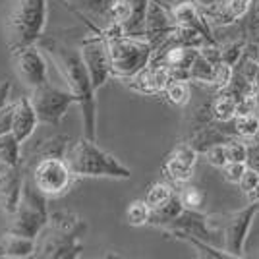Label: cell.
I'll return each mask as SVG.
<instances>
[{
    "label": "cell",
    "instance_id": "cell-1",
    "mask_svg": "<svg viewBox=\"0 0 259 259\" xmlns=\"http://www.w3.org/2000/svg\"><path fill=\"white\" fill-rule=\"evenodd\" d=\"M39 47L53 60L56 70L68 85V91L77 99V107L81 110L83 136L89 140H97V105H95V87L87 72V66L79 51L64 45L58 39H41Z\"/></svg>",
    "mask_w": 259,
    "mask_h": 259
},
{
    "label": "cell",
    "instance_id": "cell-2",
    "mask_svg": "<svg viewBox=\"0 0 259 259\" xmlns=\"http://www.w3.org/2000/svg\"><path fill=\"white\" fill-rule=\"evenodd\" d=\"M103 37L107 41L112 77L120 81L138 74L151 62L155 47L145 37L126 35L120 23H108V27L103 29Z\"/></svg>",
    "mask_w": 259,
    "mask_h": 259
},
{
    "label": "cell",
    "instance_id": "cell-3",
    "mask_svg": "<svg viewBox=\"0 0 259 259\" xmlns=\"http://www.w3.org/2000/svg\"><path fill=\"white\" fill-rule=\"evenodd\" d=\"M66 161L77 178H132V170L126 164H122L114 155L101 149L95 140H89L85 136L70 145Z\"/></svg>",
    "mask_w": 259,
    "mask_h": 259
},
{
    "label": "cell",
    "instance_id": "cell-4",
    "mask_svg": "<svg viewBox=\"0 0 259 259\" xmlns=\"http://www.w3.org/2000/svg\"><path fill=\"white\" fill-rule=\"evenodd\" d=\"M49 0H18L8 20V49L12 53L43 39Z\"/></svg>",
    "mask_w": 259,
    "mask_h": 259
},
{
    "label": "cell",
    "instance_id": "cell-5",
    "mask_svg": "<svg viewBox=\"0 0 259 259\" xmlns=\"http://www.w3.org/2000/svg\"><path fill=\"white\" fill-rule=\"evenodd\" d=\"M49 197L43 192H39L33 180L25 178L22 199L18 203L16 213L12 215V223L6 232L37 240L49 225Z\"/></svg>",
    "mask_w": 259,
    "mask_h": 259
},
{
    "label": "cell",
    "instance_id": "cell-6",
    "mask_svg": "<svg viewBox=\"0 0 259 259\" xmlns=\"http://www.w3.org/2000/svg\"><path fill=\"white\" fill-rule=\"evenodd\" d=\"M259 213L257 203H249L248 207L234 211L230 215H223L225 221H217L219 217H211V227L215 228L217 232L225 234V249L232 255L234 259L244 257V248H246V240H248L249 228L253 225V217Z\"/></svg>",
    "mask_w": 259,
    "mask_h": 259
},
{
    "label": "cell",
    "instance_id": "cell-7",
    "mask_svg": "<svg viewBox=\"0 0 259 259\" xmlns=\"http://www.w3.org/2000/svg\"><path fill=\"white\" fill-rule=\"evenodd\" d=\"M76 174L72 172L70 164L62 157H45L39 159L33 168V182L49 199L60 197L70 192L76 182Z\"/></svg>",
    "mask_w": 259,
    "mask_h": 259
},
{
    "label": "cell",
    "instance_id": "cell-8",
    "mask_svg": "<svg viewBox=\"0 0 259 259\" xmlns=\"http://www.w3.org/2000/svg\"><path fill=\"white\" fill-rule=\"evenodd\" d=\"M29 97H31L35 112L39 116V122H43L47 126H58L66 116L68 108L72 105H77V99L74 93L62 91L51 83L31 89Z\"/></svg>",
    "mask_w": 259,
    "mask_h": 259
},
{
    "label": "cell",
    "instance_id": "cell-9",
    "mask_svg": "<svg viewBox=\"0 0 259 259\" xmlns=\"http://www.w3.org/2000/svg\"><path fill=\"white\" fill-rule=\"evenodd\" d=\"M12 58H14L16 76L29 89H37L49 83V64H47L41 47L31 45V47L18 49L12 53Z\"/></svg>",
    "mask_w": 259,
    "mask_h": 259
},
{
    "label": "cell",
    "instance_id": "cell-10",
    "mask_svg": "<svg viewBox=\"0 0 259 259\" xmlns=\"http://www.w3.org/2000/svg\"><path fill=\"white\" fill-rule=\"evenodd\" d=\"M79 54L83 58L87 66V72L91 77V83L95 87V91L101 89L108 81V77H112V68H110V58H108L107 41L101 33H93L91 37L83 39Z\"/></svg>",
    "mask_w": 259,
    "mask_h": 259
},
{
    "label": "cell",
    "instance_id": "cell-11",
    "mask_svg": "<svg viewBox=\"0 0 259 259\" xmlns=\"http://www.w3.org/2000/svg\"><path fill=\"white\" fill-rule=\"evenodd\" d=\"M43 242L35 248L37 257L47 259H76L83 251V244L79 242V236L62 232L58 228H53L47 225L43 230Z\"/></svg>",
    "mask_w": 259,
    "mask_h": 259
},
{
    "label": "cell",
    "instance_id": "cell-12",
    "mask_svg": "<svg viewBox=\"0 0 259 259\" xmlns=\"http://www.w3.org/2000/svg\"><path fill=\"white\" fill-rule=\"evenodd\" d=\"M197 157H199V151L195 147H192L188 141L180 143L166 157V161L162 164V172H164V176L172 184L184 186V184L190 182L192 176H194Z\"/></svg>",
    "mask_w": 259,
    "mask_h": 259
},
{
    "label": "cell",
    "instance_id": "cell-13",
    "mask_svg": "<svg viewBox=\"0 0 259 259\" xmlns=\"http://www.w3.org/2000/svg\"><path fill=\"white\" fill-rule=\"evenodd\" d=\"M166 234H190V236L201 238L205 242H215L219 236L215 228L211 227V219L209 215L201 213V211H194V209H184L180 215L174 219L168 227L162 228Z\"/></svg>",
    "mask_w": 259,
    "mask_h": 259
},
{
    "label": "cell",
    "instance_id": "cell-14",
    "mask_svg": "<svg viewBox=\"0 0 259 259\" xmlns=\"http://www.w3.org/2000/svg\"><path fill=\"white\" fill-rule=\"evenodd\" d=\"M176 29V22L168 6L159 0H149L147 14H145V31L143 37L157 49L159 45Z\"/></svg>",
    "mask_w": 259,
    "mask_h": 259
},
{
    "label": "cell",
    "instance_id": "cell-15",
    "mask_svg": "<svg viewBox=\"0 0 259 259\" xmlns=\"http://www.w3.org/2000/svg\"><path fill=\"white\" fill-rule=\"evenodd\" d=\"M23 166H4L0 168V209L6 215H14L23 192Z\"/></svg>",
    "mask_w": 259,
    "mask_h": 259
},
{
    "label": "cell",
    "instance_id": "cell-16",
    "mask_svg": "<svg viewBox=\"0 0 259 259\" xmlns=\"http://www.w3.org/2000/svg\"><path fill=\"white\" fill-rule=\"evenodd\" d=\"M39 124V116L35 112L31 97H22L14 103V120H12V134L25 143L31 138Z\"/></svg>",
    "mask_w": 259,
    "mask_h": 259
},
{
    "label": "cell",
    "instance_id": "cell-17",
    "mask_svg": "<svg viewBox=\"0 0 259 259\" xmlns=\"http://www.w3.org/2000/svg\"><path fill=\"white\" fill-rule=\"evenodd\" d=\"M35 240L6 232L0 240V259H22L35 255Z\"/></svg>",
    "mask_w": 259,
    "mask_h": 259
},
{
    "label": "cell",
    "instance_id": "cell-18",
    "mask_svg": "<svg viewBox=\"0 0 259 259\" xmlns=\"http://www.w3.org/2000/svg\"><path fill=\"white\" fill-rule=\"evenodd\" d=\"M184 209H186V207H184L182 199H180V194L174 192V195L164 203V205L157 207V209H151L149 225H151V227H157V228L168 227L174 219L182 213Z\"/></svg>",
    "mask_w": 259,
    "mask_h": 259
},
{
    "label": "cell",
    "instance_id": "cell-19",
    "mask_svg": "<svg viewBox=\"0 0 259 259\" xmlns=\"http://www.w3.org/2000/svg\"><path fill=\"white\" fill-rule=\"evenodd\" d=\"M217 68H219V62H211L201 53H197L194 64L190 68V81H195V83H201V85L213 89L217 79Z\"/></svg>",
    "mask_w": 259,
    "mask_h": 259
},
{
    "label": "cell",
    "instance_id": "cell-20",
    "mask_svg": "<svg viewBox=\"0 0 259 259\" xmlns=\"http://www.w3.org/2000/svg\"><path fill=\"white\" fill-rule=\"evenodd\" d=\"M49 227L58 228L62 232H70V234H76V236H81L87 230L85 221L79 215L72 213V211H54L51 213V219H49Z\"/></svg>",
    "mask_w": 259,
    "mask_h": 259
},
{
    "label": "cell",
    "instance_id": "cell-21",
    "mask_svg": "<svg viewBox=\"0 0 259 259\" xmlns=\"http://www.w3.org/2000/svg\"><path fill=\"white\" fill-rule=\"evenodd\" d=\"M236 107L238 101L225 91H217L215 99H211L213 118H215V122H221V124H228V122L236 118Z\"/></svg>",
    "mask_w": 259,
    "mask_h": 259
},
{
    "label": "cell",
    "instance_id": "cell-22",
    "mask_svg": "<svg viewBox=\"0 0 259 259\" xmlns=\"http://www.w3.org/2000/svg\"><path fill=\"white\" fill-rule=\"evenodd\" d=\"M0 162L4 166H20L22 164V141L12 132L0 136Z\"/></svg>",
    "mask_w": 259,
    "mask_h": 259
},
{
    "label": "cell",
    "instance_id": "cell-23",
    "mask_svg": "<svg viewBox=\"0 0 259 259\" xmlns=\"http://www.w3.org/2000/svg\"><path fill=\"white\" fill-rule=\"evenodd\" d=\"M232 130L230 136L240 138L244 141L259 140V114H249V116H236L232 122H228Z\"/></svg>",
    "mask_w": 259,
    "mask_h": 259
},
{
    "label": "cell",
    "instance_id": "cell-24",
    "mask_svg": "<svg viewBox=\"0 0 259 259\" xmlns=\"http://www.w3.org/2000/svg\"><path fill=\"white\" fill-rule=\"evenodd\" d=\"M174 236L178 238V240H182V242H186V244H190V246L199 253V257H207V259H230L232 257L225 248L223 249L215 248L211 242H205V240H201V238L190 236V234H174Z\"/></svg>",
    "mask_w": 259,
    "mask_h": 259
},
{
    "label": "cell",
    "instance_id": "cell-25",
    "mask_svg": "<svg viewBox=\"0 0 259 259\" xmlns=\"http://www.w3.org/2000/svg\"><path fill=\"white\" fill-rule=\"evenodd\" d=\"M166 101L174 107H186L192 99V85L188 79H172L166 91H164Z\"/></svg>",
    "mask_w": 259,
    "mask_h": 259
},
{
    "label": "cell",
    "instance_id": "cell-26",
    "mask_svg": "<svg viewBox=\"0 0 259 259\" xmlns=\"http://www.w3.org/2000/svg\"><path fill=\"white\" fill-rule=\"evenodd\" d=\"M68 149H70V138L68 136H54V138L43 141L39 145L37 155H39V159H45V157H62V159H66Z\"/></svg>",
    "mask_w": 259,
    "mask_h": 259
},
{
    "label": "cell",
    "instance_id": "cell-27",
    "mask_svg": "<svg viewBox=\"0 0 259 259\" xmlns=\"http://www.w3.org/2000/svg\"><path fill=\"white\" fill-rule=\"evenodd\" d=\"M103 16L110 23L124 25L130 20V16H132V0H108Z\"/></svg>",
    "mask_w": 259,
    "mask_h": 259
},
{
    "label": "cell",
    "instance_id": "cell-28",
    "mask_svg": "<svg viewBox=\"0 0 259 259\" xmlns=\"http://www.w3.org/2000/svg\"><path fill=\"white\" fill-rule=\"evenodd\" d=\"M149 219H151V207L147 205L145 199H136L132 201L126 211V221L132 227H143V225H149Z\"/></svg>",
    "mask_w": 259,
    "mask_h": 259
},
{
    "label": "cell",
    "instance_id": "cell-29",
    "mask_svg": "<svg viewBox=\"0 0 259 259\" xmlns=\"http://www.w3.org/2000/svg\"><path fill=\"white\" fill-rule=\"evenodd\" d=\"M172 195H174V190L170 184L155 182V184H151V188L147 190L145 201H147V205L151 207V209H157V207L164 205Z\"/></svg>",
    "mask_w": 259,
    "mask_h": 259
},
{
    "label": "cell",
    "instance_id": "cell-30",
    "mask_svg": "<svg viewBox=\"0 0 259 259\" xmlns=\"http://www.w3.org/2000/svg\"><path fill=\"white\" fill-rule=\"evenodd\" d=\"M178 194H180V199H182V203L186 209L201 211V207L205 203V194H203V190H199V188H195V186H186V184H184V188Z\"/></svg>",
    "mask_w": 259,
    "mask_h": 259
},
{
    "label": "cell",
    "instance_id": "cell-31",
    "mask_svg": "<svg viewBox=\"0 0 259 259\" xmlns=\"http://www.w3.org/2000/svg\"><path fill=\"white\" fill-rule=\"evenodd\" d=\"M227 145V157L228 162H246L248 161V143L240 138H232Z\"/></svg>",
    "mask_w": 259,
    "mask_h": 259
},
{
    "label": "cell",
    "instance_id": "cell-32",
    "mask_svg": "<svg viewBox=\"0 0 259 259\" xmlns=\"http://www.w3.org/2000/svg\"><path fill=\"white\" fill-rule=\"evenodd\" d=\"M203 155H205V159L209 164H213V166L221 168V170L228 164L227 145H225V143H217V145H213V147H209Z\"/></svg>",
    "mask_w": 259,
    "mask_h": 259
},
{
    "label": "cell",
    "instance_id": "cell-33",
    "mask_svg": "<svg viewBox=\"0 0 259 259\" xmlns=\"http://www.w3.org/2000/svg\"><path fill=\"white\" fill-rule=\"evenodd\" d=\"M253 2H255V0H227V8H228V12L232 14V18H234L236 22H240V20H244L246 14L251 10Z\"/></svg>",
    "mask_w": 259,
    "mask_h": 259
},
{
    "label": "cell",
    "instance_id": "cell-34",
    "mask_svg": "<svg viewBox=\"0 0 259 259\" xmlns=\"http://www.w3.org/2000/svg\"><path fill=\"white\" fill-rule=\"evenodd\" d=\"M248 168V162H228L227 166L223 168V176L225 180L230 184H240L242 176Z\"/></svg>",
    "mask_w": 259,
    "mask_h": 259
},
{
    "label": "cell",
    "instance_id": "cell-35",
    "mask_svg": "<svg viewBox=\"0 0 259 259\" xmlns=\"http://www.w3.org/2000/svg\"><path fill=\"white\" fill-rule=\"evenodd\" d=\"M259 184V172L257 170H253V168H246V172H244V176H242V180H240V190L244 192V194L248 195L255 186Z\"/></svg>",
    "mask_w": 259,
    "mask_h": 259
},
{
    "label": "cell",
    "instance_id": "cell-36",
    "mask_svg": "<svg viewBox=\"0 0 259 259\" xmlns=\"http://www.w3.org/2000/svg\"><path fill=\"white\" fill-rule=\"evenodd\" d=\"M12 120H14V103H8L0 108V136L12 132Z\"/></svg>",
    "mask_w": 259,
    "mask_h": 259
},
{
    "label": "cell",
    "instance_id": "cell-37",
    "mask_svg": "<svg viewBox=\"0 0 259 259\" xmlns=\"http://www.w3.org/2000/svg\"><path fill=\"white\" fill-rule=\"evenodd\" d=\"M248 143V166L259 172V140L246 141Z\"/></svg>",
    "mask_w": 259,
    "mask_h": 259
},
{
    "label": "cell",
    "instance_id": "cell-38",
    "mask_svg": "<svg viewBox=\"0 0 259 259\" xmlns=\"http://www.w3.org/2000/svg\"><path fill=\"white\" fill-rule=\"evenodd\" d=\"M244 54L248 56L249 60H253L255 64H259V43H257V41H248Z\"/></svg>",
    "mask_w": 259,
    "mask_h": 259
},
{
    "label": "cell",
    "instance_id": "cell-39",
    "mask_svg": "<svg viewBox=\"0 0 259 259\" xmlns=\"http://www.w3.org/2000/svg\"><path fill=\"white\" fill-rule=\"evenodd\" d=\"M81 2H85L87 10H93L97 14H105V8L108 4V0H81Z\"/></svg>",
    "mask_w": 259,
    "mask_h": 259
},
{
    "label": "cell",
    "instance_id": "cell-40",
    "mask_svg": "<svg viewBox=\"0 0 259 259\" xmlns=\"http://www.w3.org/2000/svg\"><path fill=\"white\" fill-rule=\"evenodd\" d=\"M12 85L10 81H2L0 83V108H4L8 105V97H10Z\"/></svg>",
    "mask_w": 259,
    "mask_h": 259
},
{
    "label": "cell",
    "instance_id": "cell-41",
    "mask_svg": "<svg viewBox=\"0 0 259 259\" xmlns=\"http://www.w3.org/2000/svg\"><path fill=\"white\" fill-rule=\"evenodd\" d=\"M248 199H249V203H259V184L248 194Z\"/></svg>",
    "mask_w": 259,
    "mask_h": 259
},
{
    "label": "cell",
    "instance_id": "cell-42",
    "mask_svg": "<svg viewBox=\"0 0 259 259\" xmlns=\"http://www.w3.org/2000/svg\"><path fill=\"white\" fill-rule=\"evenodd\" d=\"M159 2H162L164 6H168V8H172L176 2H180V0H159Z\"/></svg>",
    "mask_w": 259,
    "mask_h": 259
},
{
    "label": "cell",
    "instance_id": "cell-43",
    "mask_svg": "<svg viewBox=\"0 0 259 259\" xmlns=\"http://www.w3.org/2000/svg\"><path fill=\"white\" fill-rule=\"evenodd\" d=\"M0 168H2V162H0Z\"/></svg>",
    "mask_w": 259,
    "mask_h": 259
},
{
    "label": "cell",
    "instance_id": "cell-44",
    "mask_svg": "<svg viewBox=\"0 0 259 259\" xmlns=\"http://www.w3.org/2000/svg\"><path fill=\"white\" fill-rule=\"evenodd\" d=\"M257 205H259V203H257Z\"/></svg>",
    "mask_w": 259,
    "mask_h": 259
}]
</instances>
